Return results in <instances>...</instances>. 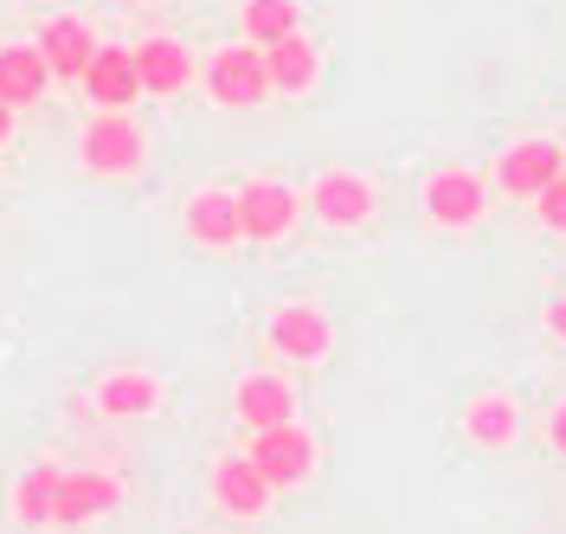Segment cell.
<instances>
[{
  "instance_id": "ba28073f",
  "label": "cell",
  "mask_w": 566,
  "mask_h": 534,
  "mask_svg": "<svg viewBox=\"0 0 566 534\" xmlns=\"http://www.w3.org/2000/svg\"><path fill=\"white\" fill-rule=\"evenodd\" d=\"M296 187H283V180H245L239 187V226H245L251 245H277L283 232L296 226Z\"/></svg>"
},
{
  "instance_id": "8992f818",
  "label": "cell",
  "mask_w": 566,
  "mask_h": 534,
  "mask_svg": "<svg viewBox=\"0 0 566 534\" xmlns=\"http://www.w3.org/2000/svg\"><path fill=\"white\" fill-rule=\"evenodd\" d=\"M566 175V155L560 143H515V148H502V161H495V187L502 193H515V200H541L554 180Z\"/></svg>"
},
{
  "instance_id": "2e32d148",
  "label": "cell",
  "mask_w": 566,
  "mask_h": 534,
  "mask_svg": "<svg viewBox=\"0 0 566 534\" xmlns=\"http://www.w3.org/2000/svg\"><path fill=\"white\" fill-rule=\"evenodd\" d=\"M45 91H52V72H45L39 45H27V39L0 45V104H7V109H27V104H39Z\"/></svg>"
},
{
  "instance_id": "3957f363",
  "label": "cell",
  "mask_w": 566,
  "mask_h": 534,
  "mask_svg": "<svg viewBox=\"0 0 566 534\" xmlns=\"http://www.w3.org/2000/svg\"><path fill=\"white\" fill-rule=\"evenodd\" d=\"M251 463H258V477L271 483V490H296V483H310V470H316V438L296 426H271V431H251Z\"/></svg>"
},
{
  "instance_id": "d4e9b609",
  "label": "cell",
  "mask_w": 566,
  "mask_h": 534,
  "mask_svg": "<svg viewBox=\"0 0 566 534\" xmlns=\"http://www.w3.org/2000/svg\"><path fill=\"white\" fill-rule=\"evenodd\" d=\"M7 136H13V109L0 104V143H7Z\"/></svg>"
},
{
  "instance_id": "277c9868",
  "label": "cell",
  "mask_w": 566,
  "mask_h": 534,
  "mask_svg": "<svg viewBox=\"0 0 566 534\" xmlns=\"http://www.w3.org/2000/svg\"><path fill=\"white\" fill-rule=\"evenodd\" d=\"M123 509V477L109 470H65L59 483V502H52V528H91Z\"/></svg>"
},
{
  "instance_id": "ac0fdd59",
  "label": "cell",
  "mask_w": 566,
  "mask_h": 534,
  "mask_svg": "<svg viewBox=\"0 0 566 534\" xmlns=\"http://www.w3.org/2000/svg\"><path fill=\"white\" fill-rule=\"evenodd\" d=\"M155 406H161V380L142 374V367H123V374H109L97 387V412L104 419H148Z\"/></svg>"
},
{
  "instance_id": "5bb4252c",
  "label": "cell",
  "mask_w": 566,
  "mask_h": 534,
  "mask_svg": "<svg viewBox=\"0 0 566 534\" xmlns=\"http://www.w3.org/2000/svg\"><path fill=\"white\" fill-rule=\"evenodd\" d=\"M84 97L97 109H129L142 97V77H136V52L129 45H97L91 72H84Z\"/></svg>"
},
{
  "instance_id": "e0dca14e",
  "label": "cell",
  "mask_w": 566,
  "mask_h": 534,
  "mask_svg": "<svg viewBox=\"0 0 566 534\" xmlns=\"http://www.w3.org/2000/svg\"><path fill=\"white\" fill-rule=\"evenodd\" d=\"M59 483H65V470H59L52 458L27 463V470H20V483H13V522H20V528H52Z\"/></svg>"
},
{
  "instance_id": "44dd1931",
  "label": "cell",
  "mask_w": 566,
  "mask_h": 534,
  "mask_svg": "<svg viewBox=\"0 0 566 534\" xmlns=\"http://www.w3.org/2000/svg\"><path fill=\"white\" fill-rule=\"evenodd\" d=\"M463 431H470V444L502 451V444L522 431V412H515V399H509V392H483V399H470V406H463Z\"/></svg>"
},
{
  "instance_id": "9c48e42d",
  "label": "cell",
  "mask_w": 566,
  "mask_h": 534,
  "mask_svg": "<svg viewBox=\"0 0 566 534\" xmlns=\"http://www.w3.org/2000/svg\"><path fill=\"white\" fill-rule=\"evenodd\" d=\"M310 207H316L322 226H367V219L380 213V193L367 187V175H348V168H328V175H316V187H310Z\"/></svg>"
},
{
  "instance_id": "52a82bcc",
  "label": "cell",
  "mask_w": 566,
  "mask_h": 534,
  "mask_svg": "<svg viewBox=\"0 0 566 534\" xmlns=\"http://www.w3.org/2000/svg\"><path fill=\"white\" fill-rule=\"evenodd\" d=\"M483 207H490V187H483V175H470V168H438V175L424 180V213H431V226L463 232V226L483 219Z\"/></svg>"
},
{
  "instance_id": "7c38bea8",
  "label": "cell",
  "mask_w": 566,
  "mask_h": 534,
  "mask_svg": "<svg viewBox=\"0 0 566 534\" xmlns=\"http://www.w3.org/2000/svg\"><path fill=\"white\" fill-rule=\"evenodd\" d=\"M207 483H212V502H219L226 515H239V522H258V515L271 509V496H277V490L258 477V463L251 458H219Z\"/></svg>"
},
{
  "instance_id": "8fae6325",
  "label": "cell",
  "mask_w": 566,
  "mask_h": 534,
  "mask_svg": "<svg viewBox=\"0 0 566 534\" xmlns=\"http://www.w3.org/2000/svg\"><path fill=\"white\" fill-rule=\"evenodd\" d=\"M129 52H136L142 97H180V91L193 84V52H187L180 39L155 33V39H142V45H129Z\"/></svg>"
},
{
  "instance_id": "ffe728a7",
  "label": "cell",
  "mask_w": 566,
  "mask_h": 534,
  "mask_svg": "<svg viewBox=\"0 0 566 534\" xmlns=\"http://www.w3.org/2000/svg\"><path fill=\"white\" fill-rule=\"evenodd\" d=\"M264 72H271V91H283V97H303V91L316 84V72H322V52L296 33V39H283V45H271V52H264Z\"/></svg>"
},
{
  "instance_id": "6da1fadb",
  "label": "cell",
  "mask_w": 566,
  "mask_h": 534,
  "mask_svg": "<svg viewBox=\"0 0 566 534\" xmlns=\"http://www.w3.org/2000/svg\"><path fill=\"white\" fill-rule=\"evenodd\" d=\"M200 84H207V97L219 109H251L271 97V72H264V52L258 45H219L207 65H200Z\"/></svg>"
},
{
  "instance_id": "7402d4cb",
  "label": "cell",
  "mask_w": 566,
  "mask_h": 534,
  "mask_svg": "<svg viewBox=\"0 0 566 534\" xmlns=\"http://www.w3.org/2000/svg\"><path fill=\"white\" fill-rule=\"evenodd\" d=\"M534 207H541V226H547V232H566V175L554 180V187H547Z\"/></svg>"
},
{
  "instance_id": "5b68a950",
  "label": "cell",
  "mask_w": 566,
  "mask_h": 534,
  "mask_svg": "<svg viewBox=\"0 0 566 534\" xmlns=\"http://www.w3.org/2000/svg\"><path fill=\"white\" fill-rule=\"evenodd\" d=\"M33 45H39V59H45V72H52V84H84L91 59H97L91 20H77V13H52V20L39 27Z\"/></svg>"
},
{
  "instance_id": "30bf717a",
  "label": "cell",
  "mask_w": 566,
  "mask_h": 534,
  "mask_svg": "<svg viewBox=\"0 0 566 534\" xmlns=\"http://www.w3.org/2000/svg\"><path fill=\"white\" fill-rule=\"evenodd\" d=\"M271 348H277L283 360H328V348H335V328H328V316H322L316 303H283L277 316H271Z\"/></svg>"
},
{
  "instance_id": "603a6c76",
  "label": "cell",
  "mask_w": 566,
  "mask_h": 534,
  "mask_svg": "<svg viewBox=\"0 0 566 534\" xmlns=\"http://www.w3.org/2000/svg\"><path fill=\"white\" fill-rule=\"evenodd\" d=\"M547 444H554V451L566 458V399L554 406V412H547Z\"/></svg>"
},
{
  "instance_id": "9a60e30c",
  "label": "cell",
  "mask_w": 566,
  "mask_h": 534,
  "mask_svg": "<svg viewBox=\"0 0 566 534\" xmlns=\"http://www.w3.org/2000/svg\"><path fill=\"white\" fill-rule=\"evenodd\" d=\"M187 232H193V245H239L245 239V226H239V193H226V187H207V193H193L187 200Z\"/></svg>"
},
{
  "instance_id": "cb8c5ba5",
  "label": "cell",
  "mask_w": 566,
  "mask_h": 534,
  "mask_svg": "<svg viewBox=\"0 0 566 534\" xmlns=\"http://www.w3.org/2000/svg\"><path fill=\"white\" fill-rule=\"evenodd\" d=\"M547 335H554V342H566V296H554V303H547Z\"/></svg>"
},
{
  "instance_id": "d6986e66",
  "label": "cell",
  "mask_w": 566,
  "mask_h": 534,
  "mask_svg": "<svg viewBox=\"0 0 566 534\" xmlns=\"http://www.w3.org/2000/svg\"><path fill=\"white\" fill-rule=\"evenodd\" d=\"M239 27H245V45L271 52V45L303 33V7H296V0H245V7H239Z\"/></svg>"
},
{
  "instance_id": "4fadbf2b",
  "label": "cell",
  "mask_w": 566,
  "mask_h": 534,
  "mask_svg": "<svg viewBox=\"0 0 566 534\" xmlns=\"http://www.w3.org/2000/svg\"><path fill=\"white\" fill-rule=\"evenodd\" d=\"M232 412H239L245 431L290 426V419H296V392H290V380H277V374H245V380L232 387Z\"/></svg>"
},
{
  "instance_id": "7a4b0ae2",
  "label": "cell",
  "mask_w": 566,
  "mask_h": 534,
  "mask_svg": "<svg viewBox=\"0 0 566 534\" xmlns=\"http://www.w3.org/2000/svg\"><path fill=\"white\" fill-rule=\"evenodd\" d=\"M77 161L91 175H136L148 161V143H142V123H129V109H97L77 136Z\"/></svg>"
}]
</instances>
